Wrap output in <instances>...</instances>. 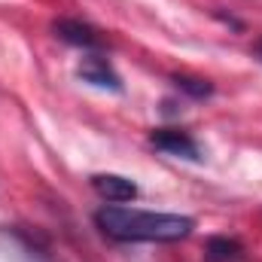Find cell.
<instances>
[{
    "mask_svg": "<svg viewBox=\"0 0 262 262\" xmlns=\"http://www.w3.org/2000/svg\"><path fill=\"white\" fill-rule=\"evenodd\" d=\"M95 226L122 244L137 241H156V244H171L183 241L192 235L195 220L183 213H159V210H137L128 204H104L95 210Z\"/></svg>",
    "mask_w": 262,
    "mask_h": 262,
    "instance_id": "cell-1",
    "label": "cell"
},
{
    "mask_svg": "<svg viewBox=\"0 0 262 262\" xmlns=\"http://www.w3.org/2000/svg\"><path fill=\"white\" fill-rule=\"evenodd\" d=\"M149 146H156L159 152L174 156V159H189V162H201V159H204L198 140L183 128H156V131H149Z\"/></svg>",
    "mask_w": 262,
    "mask_h": 262,
    "instance_id": "cell-2",
    "label": "cell"
},
{
    "mask_svg": "<svg viewBox=\"0 0 262 262\" xmlns=\"http://www.w3.org/2000/svg\"><path fill=\"white\" fill-rule=\"evenodd\" d=\"M76 76L95 89H110V92H122V82L116 76V70L110 67V61L101 52H85V58L76 67Z\"/></svg>",
    "mask_w": 262,
    "mask_h": 262,
    "instance_id": "cell-3",
    "label": "cell"
},
{
    "mask_svg": "<svg viewBox=\"0 0 262 262\" xmlns=\"http://www.w3.org/2000/svg\"><path fill=\"white\" fill-rule=\"evenodd\" d=\"M52 31H55L58 40H64V43H70V46H79V49H85V52H98V49H104V37H101L89 21H79V18H61V21L52 25Z\"/></svg>",
    "mask_w": 262,
    "mask_h": 262,
    "instance_id": "cell-4",
    "label": "cell"
},
{
    "mask_svg": "<svg viewBox=\"0 0 262 262\" xmlns=\"http://www.w3.org/2000/svg\"><path fill=\"white\" fill-rule=\"evenodd\" d=\"M92 189L104 198V201H110V204H125V201H134L137 198L134 180L122 177V174H95L92 177Z\"/></svg>",
    "mask_w": 262,
    "mask_h": 262,
    "instance_id": "cell-5",
    "label": "cell"
},
{
    "mask_svg": "<svg viewBox=\"0 0 262 262\" xmlns=\"http://www.w3.org/2000/svg\"><path fill=\"white\" fill-rule=\"evenodd\" d=\"M204 259L207 262H241L244 259V247H241V241H235L229 235H213L204 244Z\"/></svg>",
    "mask_w": 262,
    "mask_h": 262,
    "instance_id": "cell-6",
    "label": "cell"
},
{
    "mask_svg": "<svg viewBox=\"0 0 262 262\" xmlns=\"http://www.w3.org/2000/svg\"><path fill=\"white\" fill-rule=\"evenodd\" d=\"M174 85H177L180 92L192 95V98H207V95L213 92V85H210L207 79H189V76H177V79H174Z\"/></svg>",
    "mask_w": 262,
    "mask_h": 262,
    "instance_id": "cell-7",
    "label": "cell"
},
{
    "mask_svg": "<svg viewBox=\"0 0 262 262\" xmlns=\"http://www.w3.org/2000/svg\"><path fill=\"white\" fill-rule=\"evenodd\" d=\"M253 52H256V58H259V61H262V40H259V43H256V49H253Z\"/></svg>",
    "mask_w": 262,
    "mask_h": 262,
    "instance_id": "cell-8",
    "label": "cell"
}]
</instances>
